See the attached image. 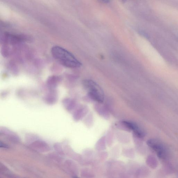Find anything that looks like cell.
Returning a JSON list of instances; mask_svg holds the SVG:
<instances>
[{
	"label": "cell",
	"instance_id": "6da1fadb",
	"mask_svg": "<svg viewBox=\"0 0 178 178\" xmlns=\"http://www.w3.org/2000/svg\"><path fill=\"white\" fill-rule=\"evenodd\" d=\"M53 57L61 64L70 68L80 67L81 63L70 52L59 46L53 47L51 50Z\"/></svg>",
	"mask_w": 178,
	"mask_h": 178
},
{
	"label": "cell",
	"instance_id": "7a4b0ae2",
	"mask_svg": "<svg viewBox=\"0 0 178 178\" xmlns=\"http://www.w3.org/2000/svg\"><path fill=\"white\" fill-rule=\"evenodd\" d=\"M84 85L89 97L92 99L99 103L103 102L105 94L103 90L95 82L86 80L84 82Z\"/></svg>",
	"mask_w": 178,
	"mask_h": 178
},
{
	"label": "cell",
	"instance_id": "3957f363",
	"mask_svg": "<svg viewBox=\"0 0 178 178\" xmlns=\"http://www.w3.org/2000/svg\"><path fill=\"white\" fill-rule=\"evenodd\" d=\"M147 144L159 158L162 159L167 158L168 152L165 146L161 142L157 140L151 139L147 141Z\"/></svg>",
	"mask_w": 178,
	"mask_h": 178
},
{
	"label": "cell",
	"instance_id": "277c9868",
	"mask_svg": "<svg viewBox=\"0 0 178 178\" xmlns=\"http://www.w3.org/2000/svg\"><path fill=\"white\" fill-rule=\"evenodd\" d=\"M30 147L33 150L41 153L48 152L50 148L47 143L43 140H36L31 143Z\"/></svg>",
	"mask_w": 178,
	"mask_h": 178
},
{
	"label": "cell",
	"instance_id": "5b68a950",
	"mask_svg": "<svg viewBox=\"0 0 178 178\" xmlns=\"http://www.w3.org/2000/svg\"><path fill=\"white\" fill-rule=\"evenodd\" d=\"M123 123L127 128L133 130L137 136L143 137L145 136L144 132L137 124L132 122L126 121H123Z\"/></svg>",
	"mask_w": 178,
	"mask_h": 178
},
{
	"label": "cell",
	"instance_id": "8992f818",
	"mask_svg": "<svg viewBox=\"0 0 178 178\" xmlns=\"http://www.w3.org/2000/svg\"><path fill=\"white\" fill-rule=\"evenodd\" d=\"M0 133L6 136L10 140L15 142H19L20 138L17 135L11 130L5 127H1L0 129Z\"/></svg>",
	"mask_w": 178,
	"mask_h": 178
},
{
	"label": "cell",
	"instance_id": "52a82bcc",
	"mask_svg": "<svg viewBox=\"0 0 178 178\" xmlns=\"http://www.w3.org/2000/svg\"><path fill=\"white\" fill-rule=\"evenodd\" d=\"M59 77L56 76H53L48 80L47 84L50 89H53L57 85V84L60 81Z\"/></svg>",
	"mask_w": 178,
	"mask_h": 178
},
{
	"label": "cell",
	"instance_id": "ba28073f",
	"mask_svg": "<svg viewBox=\"0 0 178 178\" xmlns=\"http://www.w3.org/2000/svg\"><path fill=\"white\" fill-rule=\"evenodd\" d=\"M63 104L66 109L68 111H71L74 107L73 102L70 100L66 99L64 100Z\"/></svg>",
	"mask_w": 178,
	"mask_h": 178
},
{
	"label": "cell",
	"instance_id": "9c48e42d",
	"mask_svg": "<svg viewBox=\"0 0 178 178\" xmlns=\"http://www.w3.org/2000/svg\"><path fill=\"white\" fill-rule=\"evenodd\" d=\"M54 148L56 151L61 154H63V151L62 149V147L59 144H55L54 145Z\"/></svg>",
	"mask_w": 178,
	"mask_h": 178
},
{
	"label": "cell",
	"instance_id": "30bf717a",
	"mask_svg": "<svg viewBox=\"0 0 178 178\" xmlns=\"http://www.w3.org/2000/svg\"><path fill=\"white\" fill-rule=\"evenodd\" d=\"M0 147H1V148H9V147L6 144H5V143H4L2 142L1 141V142H0Z\"/></svg>",
	"mask_w": 178,
	"mask_h": 178
},
{
	"label": "cell",
	"instance_id": "8fae6325",
	"mask_svg": "<svg viewBox=\"0 0 178 178\" xmlns=\"http://www.w3.org/2000/svg\"><path fill=\"white\" fill-rule=\"evenodd\" d=\"M101 1L104 2H105V3H108V2H109L110 0H101Z\"/></svg>",
	"mask_w": 178,
	"mask_h": 178
}]
</instances>
